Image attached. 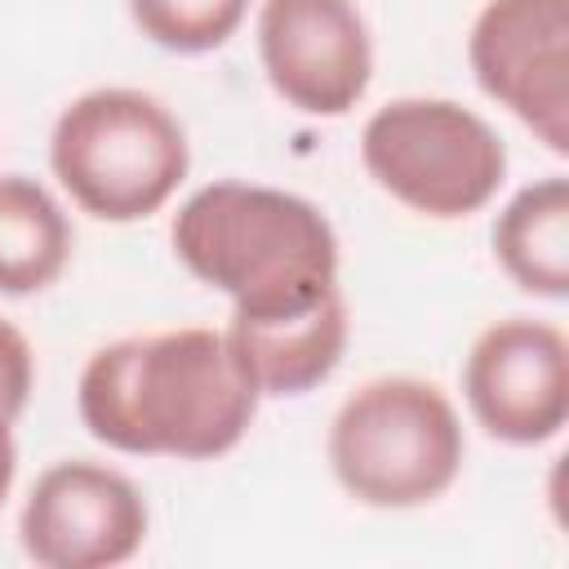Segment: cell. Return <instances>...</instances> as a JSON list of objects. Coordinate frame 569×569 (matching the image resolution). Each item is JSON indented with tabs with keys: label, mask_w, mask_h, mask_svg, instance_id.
Masks as SVG:
<instances>
[{
	"label": "cell",
	"mask_w": 569,
	"mask_h": 569,
	"mask_svg": "<svg viewBox=\"0 0 569 569\" xmlns=\"http://www.w3.org/2000/svg\"><path fill=\"white\" fill-rule=\"evenodd\" d=\"M227 329H160L98 347L80 373L76 409L84 431L133 458L204 462L236 449L258 413Z\"/></svg>",
	"instance_id": "6da1fadb"
},
{
	"label": "cell",
	"mask_w": 569,
	"mask_h": 569,
	"mask_svg": "<svg viewBox=\"0 0 569 569\" xmlns=\"http://www.w3.org/2000/svg\"><path fill=\"white\" fill-rule=\"evenodd\" d=\"M169 240L200 284L231 298V316L302 311L338 289L333 222L280 187L209 182L182 200Z\"/></svg>",
	"instance_id": "7a4b0ae2"
},
{
	"label": "cell",
	"mask_w": 569,
	"mask_h": 569,
	"mask_svg": "<svg viewBox=\"0 0 569 569\" xmlns=\"http://www.w3.org/2000/svg\"><path fill=\"white\" fill-rule=\"evenodd\" d=\"M333 480L365 507H427L462 471V422L453 400L413 373L360 382L333 413L325 440Z\"/></svg>",
	"instance_id": "3957f363"
},
{
	"label": "cell",
	"mask_w": 569,
	"mask_h": 569,
	"mask_svg": "<svg viewBox=\"0 0 569 569\" xmlns=\"http://www.w3.org/2000/svg\"><path fill=\"white\" fill-rule=\"evenodd\" d=\"M49 164L62 191L98 222L160 213L191 169L187 129L142 89H89L62 107L49 133Z\"/></svg>",
	"instance_id": "277c9868"
},
{
	"label": "cell",
	"mask_w": 569,
	"mask_h": 569,
	"mask_svg": "<svg viewBox=\"0 0 569 569\" xmlns=\"http://www.w3.org/2000/svg\"><path fill=\"white\" fill-rule=\"evenodd\" d=\"M360 160L391 200L440 222L480 213L507 178L502 138L453 98H391L365 120Z\"/></svg>",
	"instance_id": "5b68a950"
},
{
	"label": "cell",
	"mask_w": 569,
	"mask_h": 569,
	"mask_svg": "<svg viewBox=\"0 0 569 569\" xmlns=\"http://www.w3.org/2000/svg\"><path fill=\"white\" fill-rule=\"evenodd\" d=\"M476 84L569 156V0H485L467 36Z\"/></svg>",
	"instance_id": "8992f818"
},
{
	"label": "cell",
	"mask_w": 569,
	"mask_h": 569,
	"mask_svg": "<svg viewBox=\"0 0 569 569\" xmlns=\"http://www.w3.org/2000/svg\"><path fill=\"white\" fill-rule=\"evenodd\" d=\"M18 538L40 569H111L142 551L147 502L116 467L62 458L31 485Z\"/></svg>",
	"instance_id": "52a82bcc"
},
{
	"label": "cell",
	"mask_w": 569,
	"mask_h": 569,
	"mask_svg": "<svg viewBox=\"0 0 569 569\" xmlns=\"http://www.w3.org/2000/svg\"><path fill=\"white\" fill-rule=\"evenodd\" d=\"M258 58L267 84L302 116H347L373 80V36L356 0H262Z\"/></svg>",
	"instance_id": "ba28073f"
},
{
	"label": "cell",
	"mask_w": 569,
	"mask_h": 569,
	"mask_svg": "<svg viewBox=\"0 0 569 569\" xmlns=\"http://www.w3.org/2000/svg\"><path fill=\"white\" fill-rule=\"evenodd\" d=\"M471 418L502 445H547L569 418V342L551 320L507 316L462 360Z\"/></svg>",
	"instance_id": "9c48e42d"
},
{
	"label": "cell",
	"mask_w": 569,
	"mask_h": 569,
	"mask_svg": "<svg viewBox=\"0 0 569 569\" xmlns=\"http://www.w3.org/2000/svg\"><path fill=\"white\" fill-rule=\"evenodd\" d=\"M227 338L249 382L258 387V396H307L342 365V351H347L342 289L325 293L302 311L231 316Z\"/></svg>",
	"instance_id": "30bf717a"
},
{
	"label": "cell",
	"mask_w": 569,
	"mask_h": 569,
	"mask_svg": "<svg viewBox=\"0 0 569 569\" xmlns=\"http://www.w3.org/2000/svg\"><path fill=\"white\" fill-rule=\"evenodd\" d=\"M493 258L533 298H569V182L560 173L520 187L493 222Z\"/></svg>",
	"instance_id": "8fae6325"
},
{
	"label": "cell",
	"mask_w": 569,
	"mask_h": 569,
	"mask_svg": "<svg viewBox=\"0 0 569 569\" xmlns=\"http://www.w3.org/2000/svg\"><path fill=\"white\" fill-rule=\"evenodd\" d=\"M71 222L62 204L22 173L0 178V293L27 298L49 289L71 258Z\"/></svg>",
	"instance_id": "7c38bea8"
},
{
	"label": "cell",
	"mask_w": 569,
	"mask_h": 569,
	"mask_svg": "<svg viewBox=\"0 0 569 569\" xmlns=\"http://www.w3.org/2000/svg\"><path fill=\"white\" fill-rule=\"evenodd\" d=\"M249 13V0H129L133 27L169 53L222 49Z\"/></svg>",
	"instance_id": "4fadbf2b"
},
{
	"label": "cell",
	"mask_w": 569,
	"mask_h": 569,
	"mask_svg": "<svg viewBox=\"0 0 569 569\" xmlns=\"http://www.w3.org/2000/svg\"><path fill=\"white\" fill-rule=\"evenodd\" d=\"M31 387H36V356H31V342L22 338L18 325H9L0 316V413L13 422L27 400H31Z\"/></svg>",
	"instance_id": "5bb4252c"
},
{
	"label": "cell",
	"mask_w": 569,
	"mask_h": 569,
	"mask_svg": "<svg viewBox=\"0 0 569 569\" xmlns=\"http://www.w3.org/2000/svg\"><path fill=\"white\" fill-rule=\"evenodd\" d=\"M9 427L13 422L0 413V507H4V498L13 489V476H18V445H13V431Z\"/></svg>",
	"instance_id": "9a60e30c"
}]
</instances>
